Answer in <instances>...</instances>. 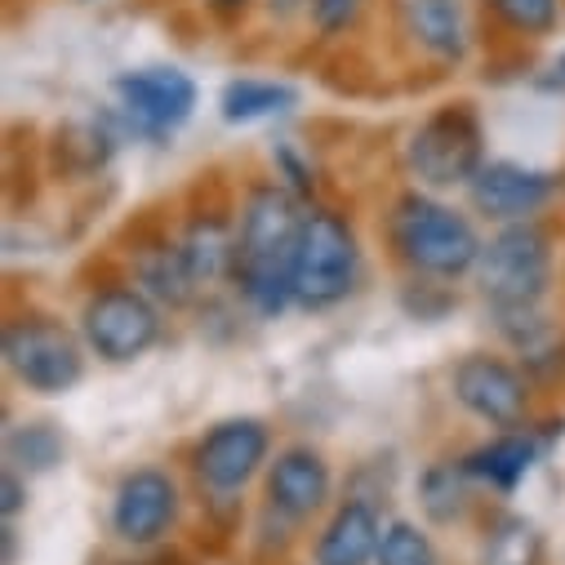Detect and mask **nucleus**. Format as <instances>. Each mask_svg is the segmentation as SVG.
<instances>
[{
  "label": "nucleus",
  "mask_w": 565,
  "mask_h": 565,
  "mask_svg": "<svg viewBox=\"0 0 565 565\" xmlns=\"http://www.w3.org/2000/svg\"><path fill=\"white\" fill-rule=\"evenodd\" d=\"M116 111L134 134H174L196 107V81L183 67H134L111 81Z\"/></svg>",
  "instance_id": "nucleus-8"
},
{
  "label": "nucleus",
  "mask_w": 565,
  "mask_h": 565,
  "mask_svg": "<svg viewBox=\"0 0 565 565\" xmlns=\"http://www.w3.org/2000/svg\"><path fill=\"white\" fill-rule=\"evenodd\" d=\"M303 214L286 188L249 192L236 227V286L263 312L276 317L295 303V249H299Z\"/></svg>",
  "instance_id": "nucleus-1"
},
{
  "label": "nucleus",
  "mask_w": 565,
  "mask_h": 565,
  "mask_svg": "<svg viewBox=\"0 0 565 565\" xmlns=\"http://www.w3.org/2000/svg\"><path fill=\"white\" fill-rule=\"evenodd\" d=\"M6 455L19 472H54L63 463V437L54 423H23V428H10Z\"/></svg>",
  "instance_id": "nucleus-21"
},
{
  "label": "nucleus",
  "mask_w": 565,
  "mask_h": 565,
  "mask_svg": "<svg viewBox=\"0 0 565 565\" xmlns=\"http://www.w3.org/2000/svg\"><path fill=\"white\" fill-rule=\"evenodd\" d=\"M409 174L428 188H463L486 166L481 125L468 107H441L409 134Z\"/></svg>",
  "instance_id": "nucleus-5"
},
{
  "label": "nucleus",
  "mask_w": 565,
  "mask_h": 565,
  "mask_svg": "<svg viewBox=\"0 0 565 565\" xmlns=\"http://www.w3.org/2000/svg\"><path fill=\"white\" fill-rule=\"evenodd\" d=\"M481 295L490 308H530L547 295L552 280V241L547 232L530 223H503L477 263Z\"/></svg>",
  "instance_id": "nucleus-3"
},
{
  "label": "nucleus",
  "mask_w": 565,
  "mask_h": 565,
  "mask_svg": "<svg viewBox=\"0 0 565 565\" xmlns=\"http://www.w3.org/2000/svg\"><path fill=\"white\" fill-rule=\"evenodd\" d=\"M401 32L437 63H463L472 45L463 0H401Z\"/></svg>",
  "instance_id": "nucleus-14"
},
{
  "label": "nucleus",
  "mask_w": 565,
  "mask_h": 565,
  "mask_svg": "<svg viewBox=\"0 0 565 565\" xmlns=\"http://www.w3.org/2000/svg\"><path fill=\"white\" fill-rule=\"evenodd\" d=\"M81 334H85L89 352H98L111 365H125V361H138L161 339V312L138 286L134 290L111 286V290H98L85 303Z\"/></svg>",
  "instance_id": "nucleus-7"
},
{
  "label": "nucleus",
  "mask_w": 565,
  "mask_h": 565,
  "mask_svg": "<svg viewBox=\"0 0 565 565\" xmlns=\"http://www.w3.org/2000/svg\"><path fill=\"white\" fill-rule=\"evenodd\" d=\"M179 516V490L161 468H138L120 481L116 503H111V530L134 543V547H148L157 543Z\"/></svg>",
  "instance_id": "nucleus-12"
},
{
  "label": "nucleus",
  "mask_w": 565,
  "mask_h": 565,
  "mask_svg": "<svg viewBox=\"0 0 565 565\" xmlns=\"http://www.w3.org/2000/svg\"><path fill=\"white\" fill-rule=\"evenodd\" d=\"M543 561V534L530 516H499L486 539H481V561L477 565H539Z\"/></svg>",
  "instance_id": "nucleus-20"
},
{
  "label": "nucleus",
  "mask_w": 565,
  "mask_h": 565,
  "mask_svg": "<svg viewBox=\"0 0 565 565\" xmlns=\"http://www.w3.org/2000/svg\"><path fill=\"white\" fill-rule=\"evenodd\" d=\"M245 6H249V0H210V10H218V14H236Z\"/></svg>",
  "instance_id": "nucleus-27"
},
{
  "label": "nucleus",
  "mask_w": 565,
  "mask_h": 565,
  "mask_svg": "<svg viewBox=\"0 0 565 565\" xmlns=\"http://www.w3.org/2000/svg\"><path fill=\"white\" fill-rule=\"evenodd\" d=\"M267 499L280 516H290V521L312 516L330 499V463L308 446L280 450L271 472H267Z\"/></svg>",
  "instance_id": "nucleus-13"
},
{
  "label": "nucleus",
  "mask_w": 565,
  "mask_h": 565,
  "mask_svg": "<svg viewBox=\"0 0 565 565\" xmlns=\"http://www.w3.org/2000/svg\"><path fill=\"white\" fill-rule=\"evenodd\" d=\"M455 396L468 414H477L481 423L499 433H512L521 428V418L530 409V387L521 379L516 365L499 361V356H486V352H472L455 365Z\"/></svg>",
  "instance_id": "nucleus-9"
},
{
  "label": "nucleus",
  "mask_w": 565,
  "mask_h": 565,
  "mask_svg": "<svg viewBox=\"0 0 565 565\" xmlns=\"http://www.w3.org/2000/svg\"><path fill=\"white\" fill-rule=\"evenodd\" d=\"M490 10L521 36H547L561 19V0H490Z\"/></svg>",
  "instance_id": "nucleus-24"
},
{
  "label": "nucleus",
  "mask_w": 565,
  "mask_h": 565,
  "mask_svg": "<svg viewBox=\"0 0 565 565\" xmlns=\"http://www.w3.org/2000/svg\"><path fill=\"white\" fill-rule=\"evenodd\" d=\"M138 290H143L152 303L183 308L201 286H196V276H192L183 249L170 245V249H157V254H143V258H138Z\"/></svg>",
  "instance_id": "nucleus-19"
},
{
  "label": "nucleus",
  "mask_w": 565,
  "mask_h": 565,
  "mask_svg": "<svg viewBox=\"0 0 565 565\" xmlns=\"http://www.w3.org/2000/svg\"><path fill=\"white\" fill-rule=\"evenodd\" d=\"M6 365L10 374L41 396H63L85 374V352L72 330L50 317H23L6 326Z\"/></svg>",
  "instance_id": "nucleus-6"
},
{
  "label": "nucleus",
  "mask_w": 565,
  "mask_h": 565,
  "mask_svg": "<svg viewBox=\"0 0 565 565\" xmlns=\"http://www.w3.org/2000/svg\"><path fill=\"white\" fill-rule=\"evenodd\" d=\"M477 214L494 223H530L552 196H556V174L530 170L516 161H486L477 179L468 183Z\"/></svg>",
  "instance_id": "nucleus-11"
},
{
  "label": "nucleus",
  "mask_w": 565,
  "mask_h": 565,
  "mask_svg": "<svg viewBox=\"0 0 565 565\" xmlns=\"http://www.w3.org/2000/svg\"><path fill=\"white\" fill-rule=\"evenodd\" d=\"M379 565H441L433 539L414 521H387L379 543Z\"/></svg>",
  "instance_id": "nucleus-23"
},
{
  "label": "nucleus",
  "mask_w": 565,
  "mask_h": 565,
  "mask_svg": "<svg viewBox=\"0 0 565 565\" xmlns=\"http://www.w3.org/2000/svg\"><path fill=\"white\" fill-rule=\"evenodd\" d=\"M539 455H543V441L534 433H516L512 428V433H499L494 441L477 446L463 459V472L477 477V481H486V486H494V490H512L534 468Z\"/></svg>",
  "instance_id": "nucleus-16"
},
{
  "label": "nucleus",
  "mask_w": 565,
  "mask_h": 565,
  "mask_svg": "<svg viewBox=\"0 0 565 565\" xmlns=\"http://www.w3.org/2000/svg\"><path fill=\"white\" fill-rule=\"evenodd\" d=\"M223 107V120L232 125H254V120H267V116H286L290 107H299V89L286 85V81H232L218 98Z\"/></svg>",
  "instance_id": "nucleus-17"
},
{
  "label": "nucleus",
  "mask_w": 565,
  "mask_h": 565,
  "mask_svg": "<svg viewBox=\"0 0 565 565\" xmlns=\"http://www.w3.org/2000/svg\"><path fill=\"white\" fill-rule=\"evenodd\" d=\"M267 446H271V437H267V428L258 418H227V423H218V428L205 433V441L196 446L192 468H196L201 486H210L218 494H232L263 468Z\"/></svg>",
  "instance_id": "nucleus-10"
},
{
  "label": "nucleus",
  "mask_w": 565,
  "mask_h": 565,
  "mask_svg": "<svg viewBox=\"0 0 565 565\" xmlns=\"http://www.w3.org/2000/svg\"><path fill=\"white\" fill-rule=\"evenodd\" d=\"M392 245L414 271L437 276V280H455V276L472 271L481 263V249H486L477 227L459 210L423 196V192H409L396 201Z\"/></svg>",
  "instance_id": "nucleus-2"
},
{
  "label": "nucleus",
  "mask_w": 565,
  "mask_h": 565,
  "mask_svg": "<svg viewBox=\"0 0 565 565\" xmlns=\"http://www.w3.org/2000/svg\"><path fill=\"white\" fill-rule=\"evenodd\" d=\"M179 249L196 276V286H210V280H218L236 267V232H227L218 218H196L188 227V236L179 241Z\"/></svg>",
  "instance_id": "nucleus-18"
},
{
  "label": "nucleus",
  "mask_w": 565,
  "mask_h": 565,
  "mask_svg": "<svg viewBox=\"0 0 565 565\" xmlns=\"http://www.w3.org/2000/svg\"><path fill=\"white\" fill-rule=\"evenodd\" d=\"M423 508L433 521H455L468 508V472L463 463H437L423 477Z\"/></svg>",
  "instance_id": "nucleus-22"
},
{
  "label": "nucleus",
  "mask_w": 565,
  "mask_h": 565,
  "mask_svg": "<svg viewBox=\"0 0 565 565\" xmlns=\"http://www.w3.org/2000/svg\"><path fill=\"white\" fill-rule=\"evenodd\" d=\"M361 14V0H312V23L326 32V36H339L356 23Z\"/></svg>",
  "instance_id": "nucleus-25"
},
{
  "label": "nucleus",
  "mask_w": 565,
  "mask_h": 565,
  "mask_svg": "<svg viewBox=\"0 0 565 565\" xmlns=\"http://www.w3.org/2000/svg\"><path fill=\"white\" fill-rule=\"evenodd\" d=\"M379 543H383L379 512L370 503L352 499L321 530V539H317V565H370V561H379Z\"/></svg>",
  "instance_id": "nucleus-15"
},
{
  "label": "nucleus",
  "mask_w": 565,
  "mask_h": 565,
  "mask_svg": "<svg viewBox=\"0 0 565 565\" xmlns=\"http://www.w3.org/2000/svg\"><path fill=\"white\" fill-rule=\"evenodd\" d=\"M23 503H28V490H23V477H19V468H10V472H6V516L14 521V516L23 512Z\"/></svg>",
  "instance_id": "nucleus-26"
},
{
  "label": "nucleus",
  "mask_w": 565,
  "mask_h": 565,
  "mask_svg": "<svg viewBox=\"0 0 565 565\" xmlns=\"http://www.w3.org/2000/svg\"><path fill=\"white\" fill-rule=\"evenodd\" d=\"M356 263H361L356 236L339 214L330 210L303 214V232L295 249V303L312 312L343 303L356 286Z\"/></svg>",
  "instance_id": "nucleus-4"
}]
</instances>
